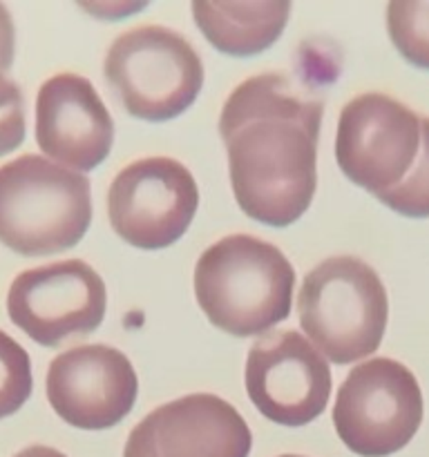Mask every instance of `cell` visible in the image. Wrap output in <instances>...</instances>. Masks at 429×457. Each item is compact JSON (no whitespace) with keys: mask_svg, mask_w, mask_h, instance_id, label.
Segmentation results:
<instances>
[{"mask_svg":"<svg viewBox=\"0 0 429 457\" xmlns=\"http://www.w3.org/2000/svg\"><path fill=\"white\" fill-rule=\"evenodd\" d=\"M320 98L282 74L250 76L223 103L219 134L240 208L284 228L311 205L317 186Z\"/></svg>","mask_w":429,"mask_h":457,"instance_id":"cell-1","label":"cell"},{"mask_svg":"<svg viewBox=\"0 0 429 457\" xmlns=\"http://www.w3.org/2000/svg\"><path fill=\"white\" fill-rule=\"evenodd\" d=\"M295 272L268 241L231 235L204 250L195 268L201 311L235 337L266 333L290 312Z\"/></svg>","mask_w":429,"mask_h":457,"instance_id":"cell-2","label":"cell"},{"mask_svg":"<svg viewBox=\"0 0 429 457\" xmlns=\"http://www.w3.org/2000/svg\"><path fill=\"white\" fill-rule=\"evenodd\" d=\"M92 221L89 181L36 154L0 168V244L25 257L70 250Z\"/></svg>","mask_w":429,"mask_h":457,"instance_id":"cell-3","label":"cell"},{"mask_svg":"<svg viewBox=\"0 0 429 457\" xmlns=\"http://www.w3.org/2000/svg\"><path fill=\"white\" fill-rule=\"evenodd\" d=\"M299 324L322 357L353 364L378 351L389 302L383 281L358 257L317 263L299 288Z\"/></svg>","mask_w":429,"mask_h":457,"instance_id":"cell-4","label":"cell"},{"mask_svg":"<svg viewBox=\"0 0 429 457\" xmlns=\"http://www.w3.org/2000/svg\"><path fill=\"white\" fill-rule=\"evenodd\" d=\"M103 70L121 105L152 123L186 112L204 85V62L195 47L179 31L161 25L116 36Z\"/></svg>","mask_w":429,"mask_h":457,"instance_id":"cell-5","label":"cell"},{"mask_svg":"<svg viewBox=\"0 0 429 457\" xmlns=\"http://www.w3.org/2000/svg\"><path fill=\"white\" fill-rule=\"evenodd\" d=\"M423 422V393L400 361L375 357L356 366L338 391L333 424L349 451L384 457L411 442Z\"/></svg>","mask_w":429,"mask_h":457,"instance_id":"cell-6","label":"cell"},{"mask_svg":"<svg viewBox=\"0 0 429 457\" xmlns=\"http://www.w3.org/2000/svg\"><path fill=\"white\" fill-rule=\"evenodd\" d=\"M420 152V116L380 92L360 94L340 112L335 159L340 170L380 196L414 168Z\"/></svg>","mask_w":429,"mask_h":457,"instance_id":"cell-7","label":"cell"},{"mask_svg":"<svg viewBox=\"0 0 429 457\" xmlns=\"http://www.w3.org/2000/svg\"><path fill=\"white\" fill-rule=\"evenodd\" d=\"M199 190L186 165L150 156L121 170L107 192V214L116 235L141 250L172 245L190 226Z\"/></svg>","mask_w":429,"mask_h":457,"instance_id":"cell-8","label":"cell"},{"mask_svg":"<svg viewBox=\"0 0 429 457\" xmlns=\"http://www.w3.org/2000/svg\"><path fill=\"white\" fill-rule=\"evenodd\" d=\"M105 284L80 259L21 272L7 295L13 324L40 346L92 333L105 315Z\"/></svg>","mask_w":429,"mask_h":457,"instance_id":"cell-9","label":"cell"},{"mask_svg":"<svg viewBox=\"0 0 429 457\" xmlns=\"http://www.w3.org/2000/svg\"><path fill=\"white\" fill-rule=\"evenodd\" d=\"M246 391L255 409L282 427H304L329 404L331 370L322 353L295 330L255 342L246 360Z\"/></svg>","mask_w":429,"mask_h":457,"instance_id":"cell-10","label":"cell"},{"mask_svg":"<svg viewBox=\"0 0 429 457\" xmlns=\"http://www.w3.org/2000/svg\"><path fill=\"white\" fill-rule=\"evenodd\" d=\"M139 382L121 351L103 344L76 346L47 369V400L58 418L85 431L119 424L132 411Z\"/></svg>","mask_w":429,"mask_h":457,"instance_id":"cell-11","label":"cell"},{"mask_svg":"<svg viewBox=\"0 0 429 457\" xmlns=\"http://www.w3.org/2000/svg\"><path fill=\"white\" fill-rule=\"evenodd\" d=\"M248 424L210 393L179 397L132 428L123 457H248Z\"/></svg>","mask_w":429,"mask_h":457,"instance_id":"cell-12","label":"cell"},{"mask_svg":"<svg viewBox=\"0 0 429 457\" xmlns=\"http://www.w3.org/2000/svg\"><path fill=\"white\" fill-rule=\"evenodd\" d=\"M114 123L94 85L79 74L45 80L36 98V143L70 170H92L110 154Z\"/></svg>","mask_w":429,"mask_h":457,"instance_id":"cell-13","label":"cell"},{"mask_svg":"<svg viewBox=\"0 0 429 457\" xmlns=\"http://www.w3.org/2000/svg\"><path fill=\"white\" fill-rule=\"evenodd\" d=\"M289 0H195V22L210 45L231 56H255L280 38Z\"/></svg>","mask_w":429,"mask_h":457,"instance_id":"cell-14","label":"cell"},{"mask_svg":"<svg viewBox=\"0 0 429 457\" xmlns=\"http://www.w3.org/2000/svg\"><path fill=\"white\" fill-rule=\"evenodd\" d=\"M387 29L407 61L429 70V0H391Z\"/></svg>","mask_w":429,"mask_h":457,"instance_id":"cell-15","label":"cell"},{"mask_svg":"<svg viewBox=\"0 0 429 457\" xmlns=\"http://www.w3.org/2000/svg\"><path fill=\"white\" fill-rule=\"evenodd\" d=\"M405 217H429V119H420V152L414 168L391 190L378 196Z\"/></svg>","mask_w":429,"mask_h":457,"instance_id":"cell-16","label":"cell"},{"mask_svg":"<svg viewBox=\"0 0 429 457\" xmlns=\"http://www.w3.org/2000/svg\"><path fill=\"white\" fill-rule=\"evenodd\" d=\"M31 393L29 355L18 342L0 330V418H9Z\"/></svg>","mask_w":429,"mask_h":457,"instance_id":"cell-17","label":"cell"},{"mask_svg":"<svg viewBox=\"0 0 429 457\" xmlns=\"http://www.w3.org/2000/svg\"><path fill=\"white\" fill-rule=\"evenodd\" d=\"M25 138V101L13 80L0 74V156L16 150Z\"/></svg>","mask_w":429,"mask_h":457,"instance_id":"cell-18","label":"cell"},{"mask_svg":"<svg viewBox=\"0 0 429 457\" xmlns=\"http://www.w3.org/2000/svg\"><path fill=\"white\" fill-rule=\"evenodd\" d=\"M13 62V22L7 7L0 3V74Z\"/></svg>","mask_w":429,"mask_h":457,"instance_id":"cell-19","label":"cell"},{"mask_svg":"<svg viewBox=\"0 0 429 457\" xmlns=\"http://www.w3.org/2000/svg\"><path fill=\"white\" fill-rule=\"evenodd\" d=\"M13 457H65V455L56 449H49V446H29V449L21 451V453Z\"/></svg>","mask_w":429,"mask_h":457,"instance_id":"cell-20","label":"cell"},{"mask_svg":"<svg viewBox=\"0 0 429 457\" xmlns=\"http://www.w3.org/2000/svg\"><path fill=\"white\" fill-rule=\"evenodd\" d=\"M280 457H302V455H280Z\"/></svg>","mask_w":429,"mask_h":457,"instance_id":"cell-21","label":"cell"}]
</instances>
